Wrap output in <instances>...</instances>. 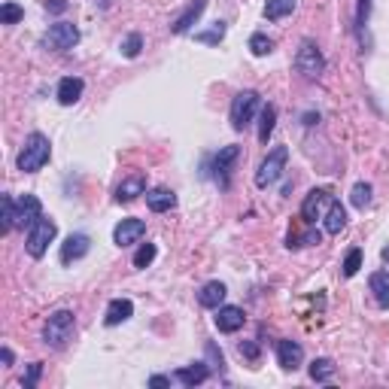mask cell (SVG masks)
Masks as SVG:
<instances>
[{
  "mask_svg": "<svg viewBox=\"0 0 389 389\" xmlns=\"http://www.w3.org/2000/svg\"><path fill=\"white\" fill-rule=\"evenodd\" d=\"M49 155H52V143H49L46 134H40V131H34L28 140H24L19 159H15V164H19L22 173H37L46 168Z\"/></svg>",
  "mask_w": 389,
  "mask_h": 389,
  "instance_id": "obj_1",
  "label": "cell"
},
{
  "mask_svg": "<svg viewBox=\"0 0 389 389\" xmlns=\"http://www.w3.org/2000/svg\"><path fill=\"white\" fill-rule=\"evenodd\" d=\"M73 332H77V317L70 310H55L43 326V341L55 347V350H61V347H68Z\"/></svg>",
  "mask_w": 389,
  "mask_h": 389,
  "instance_id": "obj_2",
  "label": "cell"
},
{
  "mask_svg": "<svg viewBox=\"0 0 389 389\" xmlns=\"http://www.w3.org/2000/svg\"><path fill=\"white\" fill-rule=\"evenodd\" d=\"M55 235H58L55 219L40 216V219L34 222V225L28 228V237H24V250H28L31 259H43L46 250H49V244L55 241Z\"/></svg>",
  "mask_w": 389,
  "mask_h": 389,
  "instance_id": "obj_3",
  "label": "cell"
},
{
  "mask_svg": "<svg viewBox=\"0 0 389 389\" xmlns=\"http://www.w3.org/2000/svg\"><path fill=\"white\" fill-rule=\"evenodd\" d=\"M286 161H289V149L286 146H274L268 155H264V161L259 164V170H255V186H259V189L274 186L277 180L283 177Z\"/></svg>",
  "mask_w": 389,
  "mask_h": 389,
  "instance_id": "obj_4",
  "label": "cell"
},
{
  "mask_svg": "<svg viewBox=\"0 0 389 389\" xmlns=\"http://www.w3.org/2000/svg\"><path fill=\"white\" fill-rule=\"evenodd\" d=\"M262 106V95L253 92V88H246V92H237L235 101H231V128L235 131H244L246 125L253 122L255 110Z\"/></svg>",
  "mask_w": 389,
  "mask_h": 389,
  "instance_id": "obj_5",
  "label": "cell"
},
{
  "mask_svg": "<svg viewBox=\"0 0 389 389\" xmlns=\"http://www.w3.org/2000/svg\"><path fill=\"white\" fill-rule=\"evenodd\" d=\"M295 70L301 73L304 79H319V73L326 70V58H322L319 46L313 43V40H301L298 55H295Z\"/></svg>",
  "mask_w": 389,
  "mask_h": 389,
  "instance_id": "obj_6",
  "label": "cell"
},
{
  "mask_svg": "<svg viewBox=\"0 0 389 389\" xmlns=\"http://www.w3.org/2000/svg\"><path fill=\"white\" fill-rule=\"evenodd\" d=\"M77 43H79V28L70 22H55L43 34V46L52 49V52H68Z\"/></svg>",
  "mask_w": 389,
  "mask_h": 389,
  "instance_id": "obj_7",
  "label": "cell"
},
{
  "mask_svg": "<svg viewBox=\"0 0 389 389\" xmlns=\"http://www.w3.org/2000/svg\"><path fill=\"white\" fill-rule=\"evenodd\" d=\"M335 201V195L328 192V189H310L308 198H304V204H301V219L304 222H317L326 216V210L332 207Z\"/></svg>",
  "mask_w": 389,
  "mask_h": 389,
  "instance_id": "obj_8",
  "label": "cell"
},
{
  "mask_svg": "<svg viewBox=\"0 0 389 389\" xmlns=\"http://www.w3.org/2000/svg\"><path fill=\"white\" fill-rule=\"evenodd\" d=\"M40 216H43V204H40L37 195H22V198H15V210H13L15 228H31Z\"/></svg>",
  "mask_w": 389,
  "mask_h": 389,
  "instance_id": "obj_9",
  "label": "cell"
},
{
  "mask_svg": "<svg viewBox=\"0 0 389 389\" xmlns=\"http://www.w3.org/2000/svg\"><path fill=\"white\" fill-rule=\"evenodd\" d=\"M237 159H241V146H225L216 152V159H213V180L219 183V189H228L231 168H235Z\"/></svg>",
  "mask_w": 389,
  "mask_h": 389,
  "instance_id": "obj_10",
  "label": "cell"
},
{
  "mask_svg": "<svg viewBox=\"0 0 389 389\" xmlns=\"http://www.w3.org/2000/svg\"><path fill=\"white\" fill-rule=\"evenodd\" d=\"M146 235V222L143 219H122L113 231V244L116 246H131L140 244V237Z\"/></svg>",
  "mask_w": 389,
  "mask_h": 389,
  "instance_id": "obj_11",
  "label": "cell"
},
{
  "mask_svg": "<svg viewBox=\"0 0 389 389\" xmlns=\"http://www.w3.org/2000/svg\"><path fill=\"white\" fill-rule=\"evenodd\" d=\"M213 322H216L219 332L235 335V332H241V328H244L246 317H244L241 308H231V304H225V308H216V317H213Z\"/></svg>",
  "mask_w": 389,
  "mask_h": 389,
  "instance_id": "obj_12",
  "label": "cell"
},
{
  "mask_svg": "<svg viewBox=\"0 0 389 389\" xmlns=\"http://www.w3.org/2000/svg\"><path fill=\"white\" fill-rule=\"evenodd\" d=\"M134 317V301L131 298H113L110 304H106V313H104V322L106 326H122V322H128Z\"/></svg>",
  "mask_w": 389,
  "mask_h": 389,
  "instance_id": "obj_13",
  "label": "cell"
},
{
  "mask_svg": "<svg viewBox=\"0 0 389 389\" xmlns=\"http://www.w3.org/2000/svg\"><path fill=\"white\" fill-rule=\"evenodd\" d=\"M277 362H280V368H283V371L301 368V362H304L301 344H295V341H277Z\"/></svg>",
  "mask_w": 389,
  "mask_h": 389,
  "instance_id": "obj_14",
  "label": "cell"
},
{
  "mask_svg": "<svg viewBox=\"0 0 389 389\" xmlns=\"http://www.w3.org/2000/svg\"><path fill=\"white\" fill-rule=\"evenodd\" d=\"M88 250H92V241H88V235H70L68 241L61 244V264L79 262L82 255H88Z\"/></svg>",
  "mask_w": 389,
  "mask_h": 389,
  "instance_id": "obj_15",
  "label": "cell"
},
{
  "mask_svg": "<svg viewBox=\"0 0 389 389\" xmlns=\"http://www.w3.org/2000/svg\"><path fill=\"white\" fill-rule=\"evenodd\" d=\"M82 92H86V82H82L79 77H64L61 82H58L55 97H58V104L61 106H73L82 97Z\"/></svg>",
  "mask_w": 389,
  "mask_h": 389,
  "instance_id": "obj_16",
  "label": "cell"
},
{
  "mask_svg": "<svg viewBox=\"0 0 389 389\" xmlns=\"http://www.w3.org/2000/svg\"><path fill=\"white\" fill-rule=\"evenodd\" d=\"M143 192H146V177L143 173H131L128 180H122V183L116 186V201L128 204V201H134V198L143 195Z\"/></svg>",
  "mask_w": 389,
  "mask_h": 389,
  "instance_id": "obj_17",
  "label": "cell"
},
{
  "mask_svg": "<svg viewBox=\"0 0 389 389\" xmlns=\"http://www.w3.org/2000/svg\"><path fill=\"white\" fill-rule=\"evenodd\" d=\"M204 10H207V0H192V3H189L186 10L180 13L177 19H173L170 31H173V34H186V31L192 28V24H195L198 19H201V13H204Z\"/></svg>",
  "mask_w": 389,
  "mask_h": 389,
  "instance_id": "obj_18",
  "label": "cell"
},
{
  "mask_svg": "<svg viewBox=\"0 0 389 389\" xmlns=\"http://www.w3.org/2000/svg\"><path fill=\"white\" fill-rule=\"evenodd\" d=\"M225 295H228L225 283H219V280H210V283H204V286H201V292H198V304H201V308L216 310V308H222Z\"/></svg>",
  "mask_w": 389,
  "mask_h": 389,
  "instance_id": "obj_19",
  "label": "cell"
},
{
  "mask_svg": "<svg viewBox=\"0 0 389 389\" xmlns=\"http://www.w3.org/2000/svg\"><path fill=\"white\" fill-rule=\"evenodd\" d=\"M146 207L152 213H168L177 207V195L170 192V189H149L146 192Z\"/></svg>",
  "mask_w": 389,
  "mask_h": 389,
  "instance_id": "obj_20",
  "label": "cell"
},
{
  "mask_svg": "<svg viewBox=\"0 0 389 389\" xmlns=\"http://www.w3.org/2000/svg\"><path fill=\"white\" fill-rule=\"evenodd\" d=\"M210 377V368L204 365V362H195V365H186V368H180L177 374H173V380H180L183 386H198V383H204V380Z\"/></svg>",
  "mask_w": 389,
  "mask_h": 389,
  "instance_id": "obj_21",
  "label": "cell"
},
{
  "mask_svg": "<svg viewBox=\"0 0 389 389\" xmlns=\"http://www.w3.org/2000/svg\"><path fill=\"white\" fill-rule=\"evenodd\" d=\"M368 286H371V292H374L380 308L389 310V271H374L371 280H368Z\"/></svg>",
  "mask_w": 389,
  "mask_h": 389,
  "instance_id": "obj_22",
  "label": "cell"
},
{
  "mask_svg": "<svg viewBox=\"0 0 389 389\" xmlns=\"http://www.w3.org/2000/svg\"><path fill=\"white\" fill-rule=\"evenodd\" d=\"M322 219H326V231H328V235H341V231H344V225H347V210L341 207V201H338V198L332 201V207L326 210V216H322Z\"/></svg>",
  "mask_w": 389,
  "mask_h": 389,
  "instance_id": "obj_23",
  "label": "cell"
},
{
  "mask_svg": "<svg viewBox=\"0 0 389 389\" xmlns=\"http://www.w3.org/2000/svg\"><path fill=\"white\" fill-rule=\"evenodd\" d=\"M295 3H298V0H268V3H264V19H268V22L286 19V15L295 13Z\"/></svg>",
  "mask_w": 389,
  "mask_h": 389,
  "instance_id": "obj_24",
  "label": "cell"
},
{
  "mask_svg": "<svg viewBox=\"0 0 389 389\" xmlns=\"http://www.w3.org/2000/svg\"><path fill=\"white\" fill-rule=\"evenodd\" d=\"M274 125H277V106L274 104H264L262 106V122H259V140L268 143L271 134H274Z\"/></svg>",
  "mask_w": 389,
  "mask_h": 389,
  "instance_id": "obj_25",
  "label": "cell"
},
{
  "mask_svg": "<svg viewBox=\"0 0 389 389\" xmlns=\"http://www.w3.org/2000/svg\"><path fill=\"white\" fill-rule=\"evenodd\" d=\"M310 377L317 380V383H328V380L335 377V362L332 359H313L310 362Z\"/></svg>",
  "mask_w": 389,
  "mask_h": 389,
  "instance_id": "obj_26",
  "label": "cell"
},
{
  "mask_svg": "<svg viewBox=\"0 0 389 389\" xmlns=\"http://www.w3.org/2000/svg\"><path fill=\"white\" fill-rule=\"evenodd\" d=\"M371 183H356L353 186V192H350V201H353V207L356 210H365V207H371Z\"/></svg>",
  "mask_w": 389,
  "mask_h": 389,
  "instance_id": "obj_27",
  "label": "cell"
},
{
  "mask_svg": "<svg viewBox=\"0 0 389 389\" xmlns=\"http://www.w3.org/2000/svg\"><path fill=\"white\" fill-rule=\"evenodd\" d=\"M250 52H253L255 58L271 55V52H274V40H271L268 34H253V37H250Z\"/></svg>",
  "mask_w": 389,
  "mask_h": 389,
  "instance_id": "obj_28",
  "label": "cell"
},
{
  "mask_svg": "<svg viewBox=\"0 0 389 389\" xmlns=\"http://www.w3.org/2000/svg\"><path fill=\"white\" fill-rule=\"evenodd\" d=\"M222 37H225V22H216L210 31H201V34H195L198 43H207V46H216Z\"/></svg>",
  "mask_w": 389,
  "mask_h": 389,
  "instance_id": "obj_29",
  "label": "cell"
},
{
  "mask_svg": "<svg viewBox=\"0 0 389 389\" xmlns=\"http://www.w3.org/2000/svg\"><path fill=\"white\" fill-rule=\"evenodd\" d=\"M359 268H362V250L359 246H353V250L347 253V259H344V277H356L359 274Z\"/></svg>",
  "mask_w": 389,
  "mask_h": 389,
  "instance_id": "obj_30",
  "label": "cell"
},
{
  "mask_svg": "<svg viewBox=\"0 0 389 389\" xmlns=\"http://www.w3.org/2000/svg\"><path fill=\"white\" fill-rule=\"evenodd\" d=\"M24 19V10L19 3H3L0 6V24H15Z\"/></svg>",
  "mask_w": 389,
  "mask_h": 389,
  "instance_id": "obj_31",
  "label": "cell"
},
{
  "mask_svg": "<svg viewBox=\"0 0 389 389\" xmlns=\"http://www.w3.org/2000/svg\"><path fill=\"white\" fill-rule=\"evenodd\" d=\"M155 253H159V250H155V244H143L134 253V268H149V264L155 262Z\"/></svg>",
  "mask_w": 389,
  "mask_h": 389,
  "instance_id": "obj_32",
  "label": "cell"
},
{
  "mask_svg": "<svg viewBox=\"0 0 389 389\" xmlns=\"http://www.w3.org/2000/svg\"><path fill=\"white\" fill-rule=\"evenodd\" d=\"M122 55H125V58H137L140 55V49H143V37H140V34H128L125 40H122Z\"/></svg>",
  "mask_w": 389,
  "mask_h": 389,
  "instance_id": "obj_33",
  "label": "cell"
},
{
  "mask_svg": "<svg viewBox=\"0 0 389 389\" xmlns=\"http://www.w3.org/2000/svg\"><path fill=\"white\" fill-rule=\"evenodd\" d=\"M3 231H13L15 222H13V210H15V198L13 195H3Z\"/></svg>",
  "mask_w": 389,
  "mask_h": 389,
  "instance_id": "obj_34",
  "label": "cell"
},
{
  "mask_svg": "<svg viewBox=\"0 0 389 389\" xmlns=\"http://www.w3.org/2000/svg\"><path fill=\"white\" fill-rule=\"evenodd\" d=\"M40 374H43V362H34V365H28V374H24L22 386H24V389H34L37 380H40Z\"/></svg>",
  "mask_w": 389,
  "mask_h": 389,
  "instance_id": "obj_35",
  "label": "cell"
},
{
  "mask_svg": "<svg viewBox=\"0 0 389 389\" xmlns=\"http://www.w3.org/2000/svg\"><path fill=\"white\" fill-rule=\"evenodd\" d=\"M237 350H241V356H246L250 362H259V347H255L253 341H244V344H237Z\"/></svg>",
  "mask_w": 389,
  "mask_h": 389,
  "instance_id": "obj_36",
  "label": "cell"
},
{
  "mask_svg": "<svg viewBox=\"0 0 389 389\" xmlns=\"http://www.w3.org/2000/svg\"><path fill=\"white\" fill-rule=\"evenodd\" d=\"M368 13H371V0H359V10H356V24H359V28H365Z\"/></svg>",
  "mask_w": 389,
  "mask_h": 389,
  "instance_id": "obj_37",
  "label": "cell"
},
{
  "mask_svg": "<svg viewBox=\"0 0 389 389\" xmlns=\"http://www.w3.org/2000/svg\"><path fill=\"white\" fill-rule=\"evenodd\" d=\"M46 10L49 13H64L68 10V0H46Z\"/></svg>",
  "mask_w": 389,
  "mask_h": 389,
  "instance_id": "obj_38",
  "label": "cell"
},
{
  "mask_svg": "<svg viewBox=\"0 0 389 389\" xmlns=\"http://www.w3.org/2000/svg\"><path fill=\"white\" fill-rule=\"evenodd\" d=\"M149 386H170V377H161V374H155V377H149Z\"/></svg>",
  "mask_w": 389,
  "mask_h": 389,
  "instance_id": "obj_39",
  "label": "cell"
},
{
  "mask_svg": "<svg viewBox=\"0 0 389 389\" xmlns=\"http://www.w3.org/2000/svg\"><path fill=\"white\" fill-rule=\"evenodd\" d=\"M0 356H3V365H13V350H10V347H3V353H0Z\"/></svg>",
  "mask_w": 389,
  "mask_h": 389,
  "instance_id": "obj_40",
  "label": "cell"
},
{
  "mask_svg": "<svg viewBox=\"0 0 389 389\" xmlns=\"http://www.w3.org/2000/svg\"><path fill=\"white\" fill-rule=\"evenodd\" d=\"M380 259H383V262L389 264V246H383V250H380Z\"/></svg>",
  "mask_w": 389,
  "mask_h": 389,
  "instance_id": "obj_41",
  "label": "cell"
}]
</instances>
